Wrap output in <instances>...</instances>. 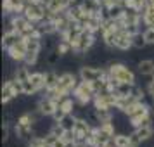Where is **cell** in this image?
Instances as JSON below:
<instances>
[{"mask_svg":"<svg viewBox=\"0 0 154 147\" xmlns=\"http://www.w3.org/2000/svg\"><path fill=\"white\" fill-rule=\"evenodd\" d=\"M107 75L112 80V83H132L135 85V75L130 68H126L125 64L121 63H112L109 68H107Z\"/></svg>","mask_w":154,"mask_h":147,"instance_id":"cell-1","label":"cell"},{"mask_svg":"<svg viewBox=\"0 0 154 147\" xmlns=\"http://www.w3.org/2000/svg\"><path fill=\"white\" fill-rule=\"evenodd\" d=\"M95 97V92L92 88V83L90 81H78V85L75 87L73 90V99L76 100V104L80 106H87L88 102H92Z\"/></svg>","mask_w":154,"mask_h":147,"instance_id":"cell-2","label":"cell"},{"mask_svg":"<svg viewBox=\"0 0 154 147\" xmlns=\"http://www.w3.org/2000/svg\"><path fill=\"white\" fill-rule=\"evenodd\" d=\"M94 42H95V33L90 31V29H83V31L80 33V36H78L76 43L73 45V52H75L76 56H83L85 52L90 50Z\"/></svg>","mask_w":154,"mask_h":147,"instance_id":"cell-3","label":"cell"},{"mask_svg":"<svg viewBox=\"0 0 154 147\" xmlns=\"http://www.w3.org/2000/svg\"><path fill=\"white\" fill-rule=\"evenodd\" d=\"M17 93H23V81L9 80L2 87V104H9V100L17 97Z\"/></svg>","mask_w":154,"mask_h":147,"instance_id":"cell-4","label":"cell"},{"mask_svg":"<svg viewBox=\"0 0 154 147\" xmlns=\"http://www.w3.org/2000/svg\"><path fill=\"white\" fill-rule=\"evenodd\" d=\"M23 14L31 23H42L45 19V4H26V9Z\"/></svg>","mask_w":154,"mask_h":147,"instance_id":"cell-5","label":"cell"},{"mask_svg":"<svg viewBox=\"0 0 154 147\" xmlns=\"http://www.w3.org/2000/svg\"><path fill=\"white\" fill-rule=\"evenodd\" d=\"M80 80L82 81H95V80H100L107 75V71L100 69V68H94V66H83L80 68Z\"/></svg>","mask_w":154,"mask_h":147,"instance_id":"cell-6","label":"cell"},{"mask_svg":"<svg viewBox=\"0 0 154 147\" xmlns=\"http://www.w3.org/2000/svg\"><path fill=\"white\" fill-rule=\"evenodd\" d=\"M26 52H28V47H26V42H24V38H19L17 42L7 49V54L9 57L12 59V61H17V63H24V56H26Z\"/></svg>","mask_w":154,"mask_h":147,"instance_id":"cell-7","label":"cell"},{"mask_svg":"<svg viewBox=\"0 0 154 147\" xmlns=\"http://www.w3.org/2000/svg\"><path fill=\"white\" fill-rule=\"evenodd\" d=\"M57 106H59V102H57L56 99L52 97H43L38 100V112L42 114V116H52L54 112H56Z\"/></svg>","mask_w":154,"mask_h":147,"instance_id":"cell-8","label":"cell"},{"mask_svg":"<svg viewBox=\"0 0 154 147\" xmlns=\"http://www.w3.org/2000/svg\"><path fill=\"white\" fill-rule=\"evenodd\" d=\"M94 128V126L87 121V119L83 118H78L76 119V125H75V137H76V142H85V139H87V135L90 133V130Z\"/></svg>","mask_w":154,"mask_h":147,"instance_id":"cell-9","label":"cell"},{"mask_svg":"<svg viewBox=\"0 0 154 147\" xmlns=\"http://www.w3.org/2000/svg\"><path fill=\"white\" fill-rule=\"evenodd\" d=\"M149 116H151V109H149V106L142 104L137 111L133 112L132 116H128V118H130V125H132L133 128H137V126L142 125V123H144V119L149 118Z\"/></svg>","mask_w":154,"mask_h":147,"instance_id":"cell-10","label":"cell"},{"mask_svg":"<svg viewBox=\"0 0 154 147\" xmlns=\"http://www.w3.org/2000/svg\"><path fill=\"white\" fill-rule=\"evenodd\" d=\"M133 43H132V35L126 31V29H118L116 31V49L119 50H128L132 49Z\"/></svg>","mask_w":154,"mask_h":147,"instance_id":"cell-11","label":"cell"},{"mask_svg":"<svg viewBox=\"0 0 154 147\" xmlns=\"http://www.w3.org/2000/svg\"><path fill=\"white\" fill-rule=\"evenodd\" d=\"M23 35H19L16 29H12V31H4V36H2V45H4V49L7 50L11 49L12 45H14L19 38H21Z\"/></svg>","mask_w":154,"mask_h":147,"instance_id":"cell-12","label":"cell"},{"mask_svg":"<svg viewBox=\"0 0 154 147\" xmlns=\"http://www.w3.org/2000/svg\"><path fill=\"white\" fill-rule=\"evenodd\" d=\"M139 73L144 76H154V61L152 59H144L139 63Z\"/></svg>","mask_w":154,"mask_h":147,"instance_id":"cell-13","label":"cell"},{"mask_svg":"<svg viewBox=\"0 0 154 147\" xmlns=\"http://www.w3.org/2000/svg\"><path fill=\"white\" fill-rule=\"evenodd\" d=\"M57 83H59V76H57V73H54V71H47L45 73V88L43 90L49 92V90H54L57 87Z\"/></svg>","mask_w":154,"mask_h":147,"instance_id":"cell-14","label":"cell"},{"mask_svg":"<svg viewBox=\"0 0 154 147\" xmlns=\"http://www.w3.org/2000/svg\"><path fill=\"white\" fill-rule=\"evenodd\" d=\"M14 133H16V137L17 139H31L33 135H31V126H26V125H19V123H16L14 126Z\"/></svg>","mask_w":154,"mask_h":147,"instance_id":"cell-15","label":"cell"},{"mask_svg":"<svg viewBox=\"0 0 154 147\" xmlns=\"http://www.w3.org/2000/svg\"><path fill=\"white\" fill-rule=\"evenodd\" d=\"M142 23L146 24L147 28H154V7H149L147 5L142 11Z\"/></svg>","mask_w":154,"mask_h":147,"instance_id":"cell-16","label":"cell"},{"mask_svg":"<svg viewBox=\"0 0 154 147\" xmlns=\"http://www.w3.org/2000/svg\"><path fill=\"white\" fill-rule=\"evenodd\" d=\"M40 29L43 31V35H54V33H57V24L54 19H43Z\"/></svg>","mask_w":154,"mask_h":147,"instance_id":"cell-17","label":"cell"},{"mask_svg":"<svg viewBox=\"0 0 154 147\" xmlns=\"http://www.w3.org/2000/svg\"><path fill=\"white\" fill-rule=\"evenodd\" d=\"M133 87L135 85H132V83H118L114 87V92L118 93L119 97H128V95H132Z\"/></svg>","mask_w":154,"mask_h":147,"instance_id":"cell-18","label":"cell"},{"mask_svg":"<svg viewBox=\"0 0 154 147\" xmlns=\"http://www.w3.org/2000/svg\"><path fill=\"white\" fill-rule=\"evenodd\" d=\"M29 80H31V83L36 87L38 92L45 88V73H31Z\"/></svg>","mask_w":154,"mask_h":147,"instance_id":"cell-19","label":"cell"},{"mask_svg":"<svg viewBox=\"0 0 154 147\" xmlns=\"http://www.w3.org/2000/svg\"><path fill=\"white\" fill-rule=\"evenodd\" d=\"M76 119L78 118H75V116H73V112H68V114H66V116L59 121V123H61V126H63L64 130H75Z\"/></svg>","mask_w":154,"mask_h":147,"instance_id":"cell-20","label":"cell"},{"mask_svg":"<svg viewBox=\"0 0 154 147\" xmlns=\"http://www.w3.org/2000/svg\"><path fill=\"white\" fill-rule=\"evenodd\" d=\"M29 76H31V73L28 71V66H21L14 71V80H17V81H28Z\"/></svg>","mask_w":154,"mask_h":147,"instance_id":"cell-21","label":"cell"},{"mask_svg":"<svg viewBox=\"0 0 154 147\" xmlns=\"http://www.w3.org/2000/svg\"><path fill=\"white\" fill-rule=\"evenodd\" d=\"M132 43H133V49H144L146 45H149L146 40V36H144V33H135V35H132Z\"/></svg>","mask_w":154,"mask_h":147,"instance_id":"cell-22","label":"cell"},{"mask_svg":"<svg viewBox=\"0 0 154 147\" xmlns=\"http://www.w3.org/2000/svg\"><path fill=\"white\" fill-rule=\"evenodd\" d=\"M95 118L99 123H106V121H112L111 109H95Z\"/></svg>","mask_w":154,"mask_h":147,"instance_id":"cell-23","label":"cell"},{"mask_svg":"<svg viewBox=\"0 0 154 147\" xmlns=\"http://www.w3.org/2000/svg\"><path fill=\"white\" fill-rule=\"evenodd\" d=\"M112 142L116 147H130V135H123V133H118L112 137Z\"/></svg>","mask_w":154,"mask_h":147,"instance_id":"cell-24","label":"cell"},{"mask_svg":"<svg viewBox=\"0 0 154 147\" xmlns=\"http://www.w3.org/2000/svg\"><path fill=\"white\" fill-rule=\"evenodd\" d=\"M135 132H137V135H139L140 139H142V142L144 140H149L151 137H152V126H139V128H135Z\"/></svg>","mask_w":154,"mask_h":147,"instance_id":"cell-25","label":"cell"},{"mask_svg":"<svg viewBox=\"0 0 154 147\" xmlns=\"http://www.w3.org/2000/svg\"><path fill=\"white\" fill-rule=\"evenodd\" d=\"M17 123L19 125H26V126H31L33 123H36V118L31 114V112H24V114H21L19 118H17Z\"/></svg>","mask_w":154,"mask_h":147,"instance_id":"cell-26","label":"cell"},{"mask_svg":"<svg viewBox=\"0 0 154 147\" xmlns=\"http://www.w3.org/2000/svg\"><path fill=\"white\" fill-rule=\"evenodd\" d=\"M75 99L71 97H64L63 100H59V107H63L66 112H73V109H75Z\"/></svg>","mask_w":154,"mask_h":147,"instance_id":"cell-27","label":"cell"},{"mask_svg":"<svg viewBox=\"0 0 154 147\" xmlns=\"http://www.w3.org/2000/svg\"><path fill=\"white\" fill-rule=\"evenodd\" d=\"M56 50L59 52V56H66V54H69V52H73V45L68 42H64V40H61V42L57 43Z\"/></svg>","mask_w":154,"mask_h":147,"instance_id":"cell-28","label":"cell"},{"mask_svg":"<svg viewBox=\"0 0 154 147\" xmlns=\"http://www.w3.org/2000/svg\"><path fill=\"white\" fill-rule=\"evenodd\" d=\"M38 50H28L26 52V56H24V64L26 66H33V64H36V61H38Z\"/></svg>","mask_w":154,"mask_h":147,"instance_id":"cell-29","label":"cell"},{"mask_svg":"<svg viewBox=\"0 0 154 147\" xmlns=\"http://www.w3.org/2000/svg\"><path fill=\"white\" fill-rule=\"evenodd\" d=\"M36 87L33 83H31V80H28V81H23V95H33V93H36Z\"/></svg>","mask_w":154,"mask_h":147,"instance_id":"cell-30","label":"cell"},{"mask_svg":"<svg viewBox=\"0 0 154 147\" xmlns=\"http://www.w3.org/2000/svg\"><path fill=\"white\" fill-rule=\"evenodd\" d=\"M28 147H47L43 137H31L28 140Z\"/></svg>","mask_w":154,"mask_h":147,"instance_id":"cell-31","label":"cell"},{"mask_svg":"<svg viewBox=\"0 0 154 147\" xmlns=\"http://www.w3.org/2000/svg\"><path fill=\"white\" fill-rule=\"evenodd\" d=\"M43 139H45V144H47V147H52V145H54V144L57 142V139H61V137H57L56 133L49 132L47 135H45V137H43Z\"/></svg>","mask_w":154,"mask_h":147,"instance_id":"cell-32","label":"cell"},{"mask_svg":"<svg viewBox=\"0 0 154 147\" xmlns=\"http://www.w3.org/2000/svg\"><path fill=\"white\" fill-rule=\"evenodd\" d=\"M140 144H142V139H140L139 135H137V132L133 130V132L130 133V147H139Z\"/></svg>","mask_w":154,"mask_h":147,"instance_id":"cell-33","label":"cell"},{"mask_svg":"<svg viewBox=\"0 0 154 147\" xmlns=\"http://www.w3.org/2000/svg\"><path fill=\"white\" fill-rule=\"evenodd\" d=\"M66 114H68V112L64 111L63 107H59V106H57V109H56V112L52 114V118H54V121H57V123H59V121H61L64 116H66Z\"/></svg>","mask_w":154,"mask_h":147,"instance_id":"cell-34","label":"cell"},{"mask_svg":"<svg viewBox=\"0 0 154 147\" xmlns=\"http://www.w3.org/2000/svg\"><path fill=\"white\" fill-rule=\"evenodd\" d=\"M59 52L57 50H54V52H50L49 54V57H47V63L50 64V66H54V64H57V61H59Z\"/></svg>","mask_w":154,"mask_h":147,"instance_id":"cell-35","label":"cell"},{"mask_svg":"<svg viewBox=\"0 0 154 147\" xmlns=\"http://www.w3.org/2000/svg\"><path fill=\"white\" fill-rule=\"evenodd\" d=\"M144 36H146V40H147V43H149V45H151V43H154V28H146Z\"/></svg>","mask_w":154,"mask_h":147,"instance_id":"cell-36","label":"cell"},{"mask_svg":"<svg viewBox=\"0 0 154 147\" xmlns=\"http://www.w3.org/2000/svg\"><path fill=\"white\" fill-rule=\"evenodd\" d=\"M9 133H11V128H9L7 123H4V126H2V140H4V142L9 139Z\"/></svg>","mask_w":154,"mask_h":147,"instance_id":"cell-37","label":"cell"},{"mask_svg":"<svg viewBox=\"0 0 154 147\" xmlns=\"http://www.w3.org/2000/svg\"><path fill=\"white\" fill-rule=\"evenodd\" d=\"M64 145H66V140L64 139H57V142L52 147H64Z\"/></svg>","mask_w":154,"mask_h":147,"instance_id":"cell-38","label":"cell"},{"mask_svg":"<svg viewBox=\"0 0 154 147\" xmlns=\"http://www.w3.org/2000/svg\"><path fill=\"white\" fill-rule=\"evenodd\" d=\"M64 147H78V142L76 140H71V142H66V145Z\"/></svg>","mask_w":154,"mask_h":147,"instance_id":"cell-39","label":"cell"}]
</instances>
